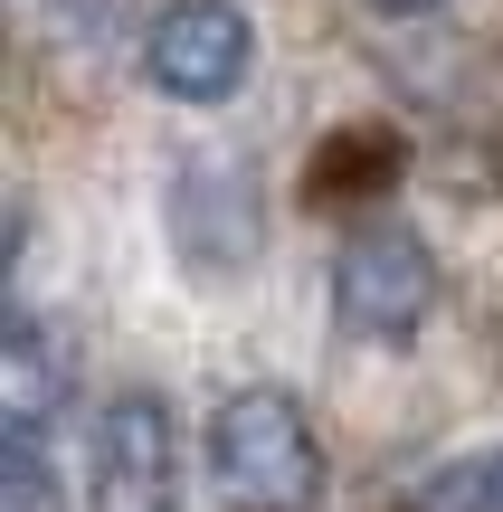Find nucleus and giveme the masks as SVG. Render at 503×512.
I'll use <instances>...</instances> for the list:
<instances>
[{"mask_svg":"<svg viewBox=\"0 0 503 512\" xmlns=\"http://www.w3.org/2000/svg\"><path fill=\"white\" fill-rule=\"evenodd\" d=\"M171 247L190 256L200 285L247 275V256H257V190H247L238 171H219V162H190L181 181H171Z\"/></svg>","mask_w":503,"mask_h":512,"instance_id":"39448f33","label":"nucleus"},{"mask_svg":"<svg viewBox=\"0 0 503 512\" xmlns=\"http://www.w3.org/2000/svg\"><path fill=\"white\" fill-rule=\"evenodd\" d=\"M390 171H399V133L361 124V133H342V143H323V162H314V190H323V200H352V190H380Z\"/></svg>","mask_w":503,"mask_h":512,"instance_id":"0eeeda50","label":"nucleus"},{"mask_svg":"<svg viewBox=\"0 0 503 512\" xmlns=\"http://www.w3.org/2000/svg\"><path fill=\"white\" fill-rule=\"evenodd\" d=\"M0 503L10 512H57V465L38 418H0Z\"/></svg>","mask_w":503,"mask_h":512,"instance_id":"423d86ee","label":"nucleus"},{"mask_svg":"<svg viewBox=\"0 0 503 512\" xmlns=\"http://www.w3.org/2000/svg\"><path fill=\"white\" fill-rule=\"evenodd\" d=\"M143 67L162 95H181V105H219V95H238V76L257 67V29H247L238 0H171L162 19H152L143 38Z\"/></svg>","mask_w":503,"mask_h":512,"instance_id":"7ed1b4c3","label":"nucleus"},{"mask_svg":"<svg viewBox=\"0 0 503 512\" xmlns=\"http://www.w3.org/2000/svg\"><path fill=\"white\" fill-rule=\"evenodd\" d=\"M371 10H399V19H409V10H437V0H371Z\"/></svg>","mask_w":503,"mask_h":512,"instance_id":"6e6552de","label":"nucleus"},{"mask_svg":"<svg viewBox=\"0 0 503 512\" xmlns=\"http://www.w3.org/2000/svg\"><path fill=\"white\" fill-rule=\"evenodd\" d=\"M209 475L247 512H314L323 446H314V427L295 418L285 389H238V399L209 418Z\"/></svg>","mask_w":503,"mask_h":512,"instance_id":"f257e3e1","label":"nucleus"},{"mask_svg":"<svg viewBox=\"0 0 503 512\" xmlns=\"http://www.w3.org/2000/svg\"><path fill=\"white\" fill-rule=\"evenodd\" d=\"M86 475H95V512H171V408L143 389L105 399L86 437Z\"/></svg>","mask_w":503,"mask_h":512,"instance_id":"20e7f679","label":"nucleus"},{"mask_svg":"<svg viewBox=\"0 0 503 512\" xmlns=\"http://www.w3.org/2000/svg\"><path fill=\"white\" fill-rule=\"evenodd\" d=\"M428 304H437V256H428L418 228L371 219V228L342 238V256H333V313H342L352 342H380V351L418 342Z\"/></svg>","mask_w":503,"mask_h":512,"instance_id":"f03ea898","label":"nucleus"}]
</instances>
